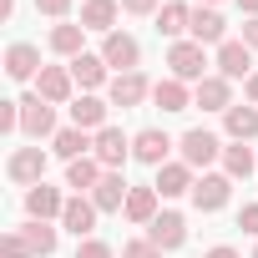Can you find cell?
<instances>
[{"mask_svg": "<svg viewBox=\"0 0 258 258\" xmlns=\"http://www.w3.org/2000/svg\"><path fill=\"white\" fill-rule=\"evenodd\" d=\"M167 66H172V76L177 81H187V86H198V81H208V51L187 36V41H172L167 46Z\"/></svg>", "mask_w": 258, "mask_h": 258, "instance_id": "6da1fadb", "label": "cell"}, {"mask_svg": "<svg viewBox=\"0 0 258 258\" xmlns=\"http://www.w3.org/2000/svg\"><path fill=\"white\" fill-rule=\"evenodd\" d=\"M187 198H192V208H198V213H223V208H228V198H233V177H228V172H203V177L192 182V192H187Z\"/></svg>", "mask_w": 258, "mask_h": 258, "instance_id": "7a4b0ae2", "label": "cell"}, {"mask_svg": "<svg viewBox=\"0 0 258 258\" xmlns=\"http://www.w3.org/2000/svg\"><path fill=\"white\" fill-rule=\"evenodd\" d=\"M21 132H26V137H36V142L61 132V126H56V106H51L46 96H36V91H31V96H21Z\"/></svg>", "mask_w": 258, "mask_h": 258, "instance_id": "3957f363", "label": "cell"}, {"mask_svg": "<svg viewBox=\"0 0 258 258\" xmlns=\"http://www.w3.org/2000/svg\"><path fill=\"white\" fill-rule=\"evenodd\" d=\"M91 157H96L106 172H121V162L132 157V137H126L121 126H101V132L91 137Z\"/></svg>", "mask_w": 258, "mask_h": 258, "instance_id": "277c9868", "label": "cell"}, {"mask_svg": "<svg viewBox=\"0 0 258 258\" xmlns=\"http://www.w3.org/2000/svg\"><path fill=\"white\" fill-rule=\"evenodd\" d=\"M182 162L198 172V167H208V162H218L223 157V142H218V132H208V126H192V132H182Z\"/></svg>", "mask_w": 258, "mask_h": 258, "instance_id": "5b68a950", "label": "cell"}, {"mask_svg": "<svg viewBox=\"0 0 258 258\" xmlns=\"http://www.w3.org/2000/svg\"><path fill=\"white\" fill-rule=\"evenodd\" d=\"M116 76L121 71H137V61H142V46H137V36H126V31H111L106 41H101V51H96Z\"/></svg>", "mask_w": 258, "mask_h": 258, "instance_id": "8992f818", "label": "cell"}, {"mask_svg": "<svg viewBox=\"0 0 258 258\" xmlns=\"http://www.w3.org/2000/svg\"><path fill=\"white\" fill-rule=\"evenodd\" d=\"M6 177H11V182H21V187L46 182V152H41V147H16V152H11V162H6Z\"/></svg>", "mask_w": 258, "mask_h": 258, "instance_id": "52a82bcc", "label": "cell"}, {"mask_svg": "<svg viewBox=\"0 0 258 258\" xmlns=\"http://www.w3.org/2000/svg\"><path fill=\"white\" fill-rule=\"evenodd\" d=\"M147 96H152V81H147L142 71H121V76H111V86H106V101L121 106V111H126V106H142Z\"/></svg>", "mask_w": 258, "mask_h": 258, "instance_id": "ba28073f", "label": "cell"}, {"mask_svg": "<svg viewBox=\"0 0 258 258\" xmlns=\"http://www.w3.org/2000/svg\"><path fill=\"white\" fill-rule=\"evenodd\" d=\"M46 66H41V51L31 46V41H11L6 46V76L11 81H36Z\"/></svg>", "mask_w": 258, "mask_h": 258, "instance_id": "9c48e42d", "label": "cell"}, {"mask_svg": "<svg viewBox=\"0 0 258 258\" xmlns=\"http://www.w3.org/2000/svg\"><path fill=\"white\" fill-rule=\"evenodd\" d=\"M147 238H152L162 253H172V248H182V243H187V218H182V213H172V208H162V213L152 218Z\"/></svg>", "mask_w": 258, "mask_h": 258, "instance_id": "30bf717a", "label": "cell"}, {"mask_svg": "<svg viewBox=\"0 0 258 258\" xmlns=\"http://www.w3.org/2000/svg\"><path fill=\"white\" fill-rule=\"evenodd\" d=\"M106 111H111V101H101V96H91V91H81L76 101H71V126H81V132H101V126H111L106 121Z\"/></svg>", "mask_w": 258, "mask_h": 258, "instance_id": "8fae6325", "label": "cell"}, {"mask_svg": "<svg viewBox=\"0 0 258 258\" xmlns=\"http://www.w3.org/2000/svg\"><path fill=\"white\" fill-rule=\"evenodd\" d=\"M167 152H172V137L162 132V126H142V132L132 137V157H137V162H147V167H162V162H167Z\"/></svg>", "mask_w": 258, "mask_h": 258, "instance_id": "7c38bea8", "label": "cell"}, {"mask_svg": "<svg viewBox=\"0 0 258 258\" xmlns=\"http://www.w3.org/2000/svg\"><path fill=\"white\" fill-rule=\"evenodd\" d=\"M26 213L36 218V223H61V213H66V198H61V187H46V182H36V187H26Z\"/></svg>", "mask_w": 258, "mask_h": 258, "instance_id": "4fadbf2b", "label": "cell"}, {"mask_svg": "<svg viewBox=\"0 0 258 258\" xmlns=\"http://www.w3.org/2000/svg\"><path fill=\"white\" fill-rule=\"evenodd\" d=\"M187 36H192L198 46H223V41H228V21H223L213 6H198V11H192V26H187Z\"/></svg>", "mask_w": 258, "mask_h": 258, "instance_id": "5bb4252c", "label": "cell"}, {"mask_svg": "<svg viewBox=\"0 0 258 258\" xmlns=\"http://www.w3.org/2000/svg\"><path fill=\"white\" fill-rule=\"evenodd\" d=\"M218 76L248 81V76H253V51H248L243 41H223V46H218Z\"/></svg>", "mask_w": 258, "mask_h": 258, "instance_id": "9a60e30c", "label": "cell"}, {"mask_svg": "<svg viewBox=\"0 0 258 258\" xmlns=\"http://www.w3.org/2000/svg\"><path fill=\"white\" fill-rule=\"evenodd\" d=\"M223 132H228L233 142H253V137H258V106H253V101H233V106L223 111Z\"/></svg>", "mask_w": 258, "mask_h": 258, "instance_id": "2e32d148", "label": "cell"}, {"mask_svg": "<svg viewBox=\"0 0 258 258\" xmlns=\"http://www.w3.org/2000/svg\"><path fill=\"white\" fill-rule=\"evenodd\" d=\"M71 91H76V81H71V66H46V71L36 76V96H46L51 106L71 101Z\"/></svg>", "mask_w": 258, "mask_h": 258, "instance_id": "e0dca14e", "label": "cell"}, {"mask_svg": "<svg viewBox=\"0 0 258 258\" xmlns=\"http://www.w3.org/2000/svg\"><path fill=\"white\" fill-rule=\"evenodd\" d=\"M192 106H203V111H228V106H233V81H228V76L198 81V86H192Z\"/></svg>", "mask_w": 258, "mask_h": 258, "instance_id": "ac0fdd59", "label": "cell"}, {"mask_svg": "<svg viewBox=\"0 0 258 258\" xmlns=\"http://www.w3.org/2000/svg\"><path fill=\"white\" fill-rule=\"evenodd\" d=\"M51 51L56 56H71V61L86 56V26L81 21H56L51 26Z\"/></svg>", "mask_w": 258, "mask_h": 258, "instance_id": "d6986e66", "label": "cell"}, {"mask_svg": "<svg viewBox=\"0 0 258 258\" xmlns=\"http://www.w3.org/2000/svg\"><path fill=\"white\" fill-rule=\"evenodd\" d=\"M71 81H76L81 91H96V86H111V66H106L101 56H91V51H86V56H76V61H71Z\"/></svg>", "mask_w": 258, "mask_h": 258, "instance_id": "ffe728a7", "label": "cell"}, {"mask_svg": "<svg viewBox=\"0 0 258 258\" xmlns=\"http://www.w3.org/2000/svg\"><path fill=\"white\" fill-rule=\"evenodd\" d=\"M101 177H106V167H101L96 157H81V162H66V187H71L76 198H91Z\"/></svg>", "mask_w": 258, "mask_h": 258, "instance_id": "44dd1931", "label": "cell"}, {"mask_svg": "<svg viewBox=\"0 0 258 258\" xmlns=\"http://www.w3.org/2000/svg\"><path fill=\"white\" fill-rule=\"evenodd\" d=\"M192 182H198V177H192L187 162H162L152 187H157V198H182V192H192Z\"/></svg>", "mask_w": 258, "mask_h": 258, "instance_id": "7402d4cb", "label": "cell"}, {"mask_svg": "<svg viewBox=\"0 0 258 258\" xmlns=\"http://www.w3.org/2000/svg\"><path fill=\"white\" fill-rule=\"evenodd\" d=\"M51 152L61 162H81V157H91V132H81V126H61V132L51 137Z\"/></svg>", "mask_w": 258, "mask_h": 258, "instance_id": "603a6c76", "label": "cell"}, {"mask_svg": "<svg viewBox=\"0 0 258 258\" xmlns=\"http://www.w3.org/2000/svg\"><path fill=\"white\" fill-rule=\"evenodd\" d=\"M126 192H132V187H126V177H121V172H106V177L96 182L91 203H96V213H121V208H126Z\"/></svg>", "mask_w": 258, "mask_h": 258, "instance_id": "cb8c5ba5", "label": "cell"}, {"mask_svg": "<svg viewBox=\"0 0 258 258\" xmlns=\"http://www.w3.org/2000/svg\"><path fill=\"white\" fill-rule=\"evenodd\" d=\"M61 228L76 233V238H91V228H96V203H91V198H66Z\"/></svg>", "mask_w": 258, "mask_h": 258, "instance_id": "d4e9b609", "label": "cell"}, {"mask_svg": "<svg viewBox=\"0 0 258 258\" xmlns=\"http://www.w3.org/2000/svg\"><path fill=\"white\" fill-rule=\"evenodd\" d=\"M116 16H121V0H86V6H81V26L101 31V36L116 31Z\"/></svg>", "mask_w": 258, "mask_h": 258, "instance_id": "484cf974", "label": "cell"}, {"mask_svg": "<svg viewBox=\"0 0 258 258\" xmlns=\"http://www.w3.org/2000/svg\"><path fill=\"white\" fill-rule=\"evenodd\" d=\"M157 203H162V198H157V187H132V192H126V208H121V213H126V223L152 228V218L162 213Z\"/></svg>", "mask_w": 258, "mask_h": 258, "instance_id": "4316f807", "label": "cell"}, {"mask_svg": "<svg viewBox=\"0 0 258 258\" xmlns=\"http://www.w3.org/2000/svg\"><path fill=\"white\" fill-rule=\"evenodd\" d=\"M187 26H192V6H182V0H167L157 11V31L167 41H187Z\"/></svg>", "mask_w": 258, "mask_h": 258, "instance_id": "83f0119b", "label": "cell"}, {"mask_svg": "<svg viewBox=\"0 0 258 258\" xmlns=\"http://www.w3.org/2000/svg\"><path fill=\"white\" fill-rule=\"evenodd\" d=\"M152 101H157L162 111H187V106H192V91H187V81H177V76H162V81L152 86Z\"/></svg>", "mask_w": 258, "mask_h": 258, "instance_id": "f1b7e54d", "label": "cell"}, {"mask_svg": "<svg viewBox=\"0 0 258 258\" xmlns=\"http://www.w3.org/2000/svg\"><path fill=\"white\" fill-rule=\"evenodd\" d=\"M21 233H26V243H31V253H36V258H51V253H56V243H61V228H51V223H36V218H31Z\"/></svg>", "mask_w": 258, "mask_h": 258, "instance_id": "f546056e", "label": "cell"}, {"mask_svg": "<svg viewBox=\"0 0 258 258\" xmlns=\"http://www.w3.org/2000/svg\"><path fill=\"white\" fill-rule=\"evenodd\" d=\"M253 167H258V162H253V152H248L243 142H233V147H223V172H228L233 182H238V177H253Z\"/></svg>", "mask_w": 258, "mask_h": 258, "instance_id": "4dcf8cb0", "label": "cell"}, {"mask_svg": "<svg viewBox=\"0 0 258 258\" xmlns=\"http://www.w3.org/2000/svg\"><path fill=\"white\" fill-rule=\"evenodd\" d=\"M0 258H36L21 228H11V233H0Z\"/></svg>", "mask_w": 258, "mask_h": 258, "instance_id": "1f68e13d", "label": "cell"}, {"mask_svg": "<svg viewBox=\"0 0 258 258\" xmlns=\"http://www.w3.org/2000/svg\"><path fill=\"white\" fill-rule=\"evenodd\" d=\"M121 258H162V248H157L152 238H132V243L121 248Z\"/></svg>", "mask_w": 258, "mask_h": 258, "instance_id": "d6a6232c", "label": "cell"}, {"mask_svg": "<svg viewBox=\"0 0 258 258\" xmlns=\"http://www.w3.org/2000/svg\"><path fill=\"white\" fill-rule=\"evenodd\" d=\"M76 258H116V253H111V243H101V238H81V243H76Z\"/></svg>", "mask_w": 258, "mask_h": 258, "instance_id": "836d02e7", "label": "cell"}, {"mask_svg": "<svg viewBox=\"0 0 258 258\" xmlns=\"http://www.w3.org/2000/svg\"><path fill=\"white\" fill-rule=\"evenodd\" d=\"M0 132H21V101H0Z\"/></svg>", "mask_w": 258, "mask_h": 258, "instance_id": "e575fe53", "label": "cell"}, {"mask_svg": "<svg viewBox=\"0 0 258 258\" xmlns=\"http://www.w3.org/2000/svg\"><path fill=\"white\" fill-rule=\"evenodd\" d=\"M238 228H243L248 238H258V203H243V213H238Z\"/></svg>", "mask_w": 258, "mask_h": 258, "instance_id": "d590c367", "label": "cell"}, {"mask_svg": "<svg viewBox=\"0 0 258 258\" xmlns=\"http://www.w3.org/2000/svg\"><path fill=\"white\" fill-rule=\"evenodd\" d=\"M36 11H41V16H51V21H66L71 0H36Z\"/></svg>", "mask_w": 258, "mask_h": 258, "instance_id": "8d00e7d4", "label": "cell"}, {"mask_svg": "<svg viewBox=\"0 0 258 258\" xmlns=\"http://www.w3.org/2000/svg\"><path fill=\"white\" fill-rule=\"evenodd\" d=\"M121 11L126 16H157L162 6H157V0H121Z\"/></svg>", "mask_w": 258, "mask_h": 258, "instance_id": "74e56055", "label": "cell"}, {"mask_svg": "<svg viewBox=\"0 0 258 258\" xmlns=\"http://www.w3.org/2000/svg\"><path fill=\"white\" fill-rule=\"evenodd\" d=\"M243 46H248V51H258V16H253V21H243Z\"/></svg>", "mask_w": 258, "mask_h": 258, "instance_id": "f35d334b", "label": "cell"}, {"mask_svg": "<svg viewBox=\"0 0 258 258\" xmlns=\"http://www.w3.org/2000/svg\"><path fill=\"white\" fill-rule=\"evenodd\" d=\"M208 258H243L238 248H228V243H218V248H208Z\"/></svg>", "mask_w": 258, "mask_h": 258, "instance_id": "ab89813d", "label": "cell"}, {"mask_svg": "<svg viewBox=\"0 0 258 258\" xmlns=\"http://www.w3.org/2000/svg\"><path fill=\"white\" fill-rule=\"evenodd\" d=\"M243 96H248V101H253V106H258V71H253V76H248V81H243Z\"/></svg>", "mask_w": 258, "mask_h": 258, "instance_id": "60d3db41", "label": "cell"}, {"mask_svg": "<svg viewBox=\"0 0 258 258\" xmlns=\"http://www.w3.org/2000/svg\"><path fill=\"white\" fill-rule=\"evenodd\" d=\"M238 11H243V16L253 21V16H258V0H238Z\"/></svg>", "mask_w": 258, "mask_h": 258, "instance_id": "b9f144b4", "label": "cell"}, {"mask_svg": "<svg viewBox=\"0 0 258 258\" xmlns=\"http://www.w3.org/2000/svg\"><path fill=\"white\" fill-rule=\"evenodd\" d=\"M16 16V0H0V21H11Z\"/></svg>", "mask_w": 258, "mask_h": 258, "instance_id": "7bdbcfd3", "label": "cell"}, {"mask_svg": "<svg viewBox=\"0 0 258 258\" xmlns=\"http://www.w3.org/2000/svg\"><path fill=\"white\" fill-rule=\"evenodd\" d=\"M198 6H213V11H218V0H198Z\"/></svg>", "mask_w": 258, "mask_h": 258, "instance_id": "ee69618b", "label": "cell"}, {"mask_svg": "<svg viewBox=\"0 0 258 258\" xmlns=\"http://www.w3.org/2000/svg\"><path fill=\"white\" fill-rule=\"evenodd\" d=\"M253 258H258V248H253Z\"/></svg>", "mask_w": 258, "mask_h": 258, "instance_id": "f6af8a7d", "label": "cell"}]
</instances>
